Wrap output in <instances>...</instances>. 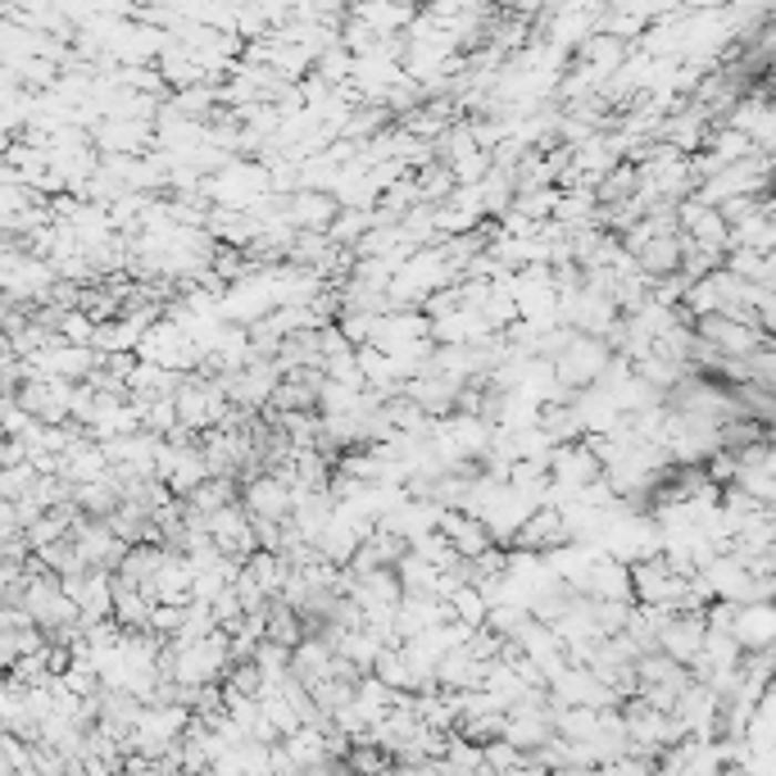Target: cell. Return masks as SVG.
Listing matches in <instances>:
<instances>
[{"instance_id":"6da1fadb","label":"cell","mask_w":776,"mask_h":776,"mask_svg":"<svg viewBox=\"0 0 776 776\" xmlns=\"http://www.w3.org/2000/svg\"><path fill=\"white\" fill-rule=\"evenodd\" d=\"M613 364V350L609 341H600V336H572V341L554 355V377H559V391L576 396V391H586V386H595Z\"/></svg>"}]
</instances>
